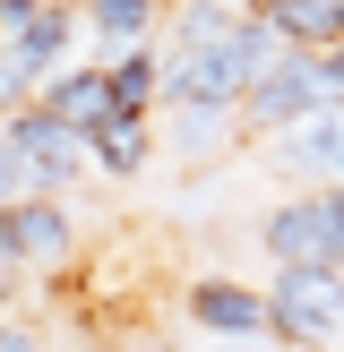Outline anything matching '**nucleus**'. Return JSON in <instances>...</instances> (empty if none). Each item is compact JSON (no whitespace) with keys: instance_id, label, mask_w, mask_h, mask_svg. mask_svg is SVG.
Segmentation results:
<instances>
[{"instance_id":"nucleus-1","label":"nucleus","mask_w":344,"mask_h":352,"mask_svg":"<svg viewBox=\"0 0 344 352\" xmlns=\"http://www.w3.org/2000/svg\"><path fill=\"white\" fill-rule=\"evenodd\" d=\"M267 336L284 352L344 344V267H275V284H267Z\"/></svg>"},{"instance_id":"nucleus-2","label":"nucleus","mask_w":344,"mask_h":352,"mask_svg":"<svg viewBox=\"0 0 344 352\" xmlns=\"http://www.w3.org/2000/svg\"><path fill=\"white\" fill-rule=\"evenodd\" d=\"M0 258H9L17 275H61L69 258H78V215H69V198H17L0 206Z\"/></svg>"},{"instance_id":"nucleus-3","label":"nucleus","mask_w":344,"mask_h":352,"mask_svg":"<svg viewBox=\"0 0 344 352\" xmlns=\"http://www.w3.org/2000/svg\"><path fill=\"white\" fill-rule=\"evenodd\" d=\"M327 112V78H319V52H292L275 78L250 86V103H241V138H284L301 129V120Z\"/></svg>"},{"instance_id":"nucleus-4","label":"nucleus","mask_w":344,"mask_h":352,"mask_svg":"<svg viewBox=\"0 0 344 352\" xmlns=\"http://www.w3.org/2000/svg\"><path fill=\"white\" fill-rule=\"evenodd\" d=\"M0 138L17 146V164H26V189H34V198H61L78 172H95V164H86V146H78V138H69L52 112H34V103L0 120Z\"/></svg>"},{"instance_id":"nucleus-5","label":"nucleus","mask_w":344,"mask_h":352,"mask_svg":"<svg viewBox=\"0 0 344 352\" xmlns=\"http://www.w3.org/2000/svg\"><path fill=\"white\" fill-rule=\"evenodd\" d=\"M267 164L284 172V181H301V198L344 189V103H327L319 120H301V129L267 138Z\"/></svg>"},{"instance_id":"nucleus-6","label":"nucleus","mask_w":344,"mask_h":352,"mask_svg":"<svg viewBox=\"0 0 344 352\" xmlns=\"http://www.w3.org/2000/svg\"><path fill=\"white\" fill-rule=\"evenodd\" d=\"M258 250H267L275 267H336V198H301V189H292L284 206H267Z\"/></svg>"},{"instance_id":"nucleus-7","label":"nucleus","mask_w":344,"mask_h":352,"mask_svg":"<svg viewBox=\"0 0 344 352\" xmlns=\"http://www.w3.org/2000/svg\"><path fill=\"white\" fill-rule=\"evenodd\" d=\"M181 318L198 336H215V344H250V336H267V292L241 284V275H189Z\"/></svg>"},{"instance_id":"nucleus-8","label":"nucleus","mask_w":344,"mask_h":352,"mask_svg":"<svg viewBox=\"0 0 344 352\" xmlns=\"http://www.w3.org/2000/svg\"><path fill=\"white\" fill-rule=\"evenodd\" d=\"M34 112H52L69 138H78L86 155H95V138L120 120V103H112V78H103V60H78V69H61V78L34 95Z\"/></svg>"},{"instance_id":"nucleus-9","label":"nucleus","mask_w":344,"mask_h":352,"mask_svg":"<svg viewBox=\"0 0 344 352\" xmlns=\"http://www.w3.org/2000/svg\"><path fill=\"white\" fill-rule=\"evenodd\" d=\"M86 34H95V60H129V52H155V17H164V0H78Z\"/></svg>"},{"instance_id":"nucleus-10","label":"nucleus","mask_w":344,"mask_h":352,"mask_svg":"<svg viewBox=\"0 0 344 352\" xmlns=\"http://www.w3.org/2000/svg\"><path fill=\"white\" fill-rule=\"evenodd\" d=\"M292 52H344V0H250Z\"/></svg>"},{"instance_id":"nucleus-11","label":"nucleus","mask_w":344,"mask_h":352,"mask_svg":"<svg viewBox=\"0 0 344 352\" xmlns=\"http://www.w3.org/2000/svg\"><path fill=\"white\" fill-rule=\"evenodd\" d=\"M103 78H112V103H120V120H147L155 103H164V52H129V60H112Z\"/></svg>"},{"instance_id":"nucleus-12","label":"nucleus","mask_w":344,"mask_h":352,"mask_svg":"<svg viewBox=\"0 0 344 352\" xmlns=\"http://www.w3.org/2000/svg\"><path fill=\"white\" fill-rule=\"evenodd\" d=\"M147 155H155V120H112V129L95 138V155H86V164H95L103 181H138V172H147Z\"/></svg>"},{"instance_id":"nucleus-13","label":"nucleus","mask_w":344,"mask_h":352,"mask_svg":"<svg viewBox=\"0 0 344 352\" xmlns=\"http://www.w3.org/2000/svg\"><path fill=\"white\" fill-rule=\"evenodd\" d=\"M241 129V112H172V155H189V164H206V155H224V138Z\"/></svg>"},{"instance_id":"nucleus-14","label":"nucleus","mask_w":344,"mask_h":352,"mask_svg":"<svg viewBox=\"0 0 344 352\" xmlns=\"http://www.w3.org/2000/svg\"><path fill=\"white\" fill-rule=\"evenodd\" d=\"M17 198H34V189H26V164H17V146L0 138V206H17Z\"/></svg>"},{"instance_id":"nucleus-15","label":"nucleus","mask_w":344,"mask_h":352,"mask_svg":"<svg viewBox=\"0 0 344 352\" xmlns=\"http://www.w3.org/2000/svg\"><path fill=\"white\" fill-rule=\"evenodd\" d=\"M0 352H43V336H34L26 318H0Z\"/></svg>"},{"instance_id":"nucleus-16","label":"nucleus","mask_w":344,"mask_h":352,"mask_svg":"<svg viewBox=\"0 0 344 352\" xmlns=\"http://www.w3.org/2000/svg\"><path fill=\"white\" fill-rule=\"evenodd\" d=\"M17 301H26V275H17L9 258H0V318H17Z\"/></svg>"},{"instance_id":"nucleus-17","label":"nucleus","mask_w":344,"mask_h":352,"mask_svg":"<svg viewBox=\"0 0 344 352\" xmlns=\"http://www.w3.org/2000/svg\"><path fill=\"white\" fill-rule=\"evenodd\" d=\"M319 78H327V103H344V52H319Z\"/></svg>"},{"instance_id":"nucleus-18","label":"nucleus","mask_w":344,"mask_h":352,"mask_svg":"<svg viewBox=\"0 0 344 352\" xmlns=\"http://www.w3.org/2000/svg\"><path fill=\"white\" fill-rule=\"evenodd\" d=\"M61 352H103V344H61Z\"/></svg>"},{"instance_id":"nucleus-19","label":"nucleus","mask_w":344,"mask_h":352,"mask_svg":"<svg viewBox=\"0 0 344 352\" xmlns=\"http://www.w3.org/2000/svg\"><path fill=\"white\" fill-rule=\"evenodd\" d=\"M224 352H241V344H224Z\"/></svg>"}]
</instances>
